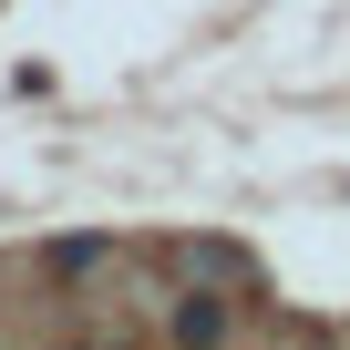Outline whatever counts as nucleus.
I'll list each match as a JSON object with an SVG mask.
<instances>
[{"label": "nucleus", "instance_id": "nucleus-1", "mask_svg": "<svg viewBox=\"0 0 350 350\" xmlns=\"http://www.w3.org/2000/svg\"><path fill=\"white\" fill-rule=\"evenodd\" d=\"M175 268L206 278V288H247V299H258V258H247L237 237H175Z\"/></svg>", "mask_w": 350, "mask_h": 350}, {"label": "nucleus", "instance_id": "nucleus-2", "mask_svg": "<svg viewBox=\"0 0 350 350\" xmlns=\"http://www.w3.org/2000/svg\"><path fill=\"white\" fill-rule=\"evenodd\" d=\"M165 340H186V350H206V340H237V309L217 299V288H186L165 309Z\"/></svg>", "mask_w": 350, "mask_h": 350}, {"label": "nucleus", "instance_id": "nucleus-3", "mask_svg": "<svg viewBox=\"0 0 350 350\" xmlns=\"http://www.w3.org/2000/svg\"><path fill=\"white\" fill-rule=\"evenodd\" d=\"M113 268V237L103 227H83V237H52L42 247V278H62V288H83V278H103Z\"/></svg>", "mask_w": 350, "mask_h": 350}]
</instances>
